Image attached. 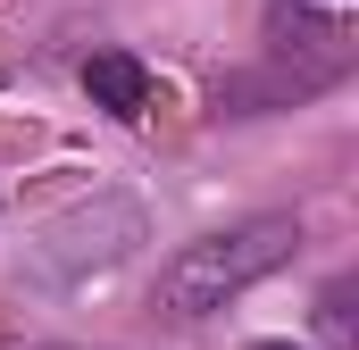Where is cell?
Returning a JSON list of instances; mask_svg holds the SVG:
<instances>
[{
	"mask_svg": "<svg viewBox=\"0 0 359 350\" xmlns=\"http://www.w3.org/2000/svg\"><path fill=\"white\" fill-rule=\"evenodd\" d=\"M301 251V225L292 217H251V225H234V234H209V242H184L176 259L159 267V300L176 309V317H209V309H226L234 292H251L259 275Z\"/></svg>",
	"mask_w": 359,
	"mask_h": 350,
	"instance_id": "obj_1",
	"label": "cell"
},
{
	"mask_svg": "<svg viewBox=\"0 0 359 350\" xmlns=\"http://www.w3.org/2000/svg\"><path fill=\"white\" fill-rule=\"evenodd\" d=\"M134 242H142V209L117 200V192H100L92 209H67L59 225H42V242L25 251V267H34L42 284H76L92 267H117Z\"/></svg>",
	"mask_w": 359,
	"mask_h": 350,
	"instance_id": "obj_2",
	"label": "cell"
},
{
	"mask_svg": "<svg viewBox=\"0 0 359 350\" xmlns=\"http://www.w3.org/2000/svg\"><path fill=\"white\" fill-rule=\"evenodd\" d=\"M92 100L109 108V117H142V100H151V76H142V59H126V50H100L84 67Z\"/></svg>",
	"mask_w": 359,
	"mask_h": 350,
	"instance_id": "obj_3",
	"label": "cell"
},
{
	"mask_svg": "<svg viewBox=\"0 0 359 350\" xmlns=\"http://www.w3.org/2000/svg\"><path fill=\"white\" fill-rule=\"evenodd\" d=\"M351 284H326V292H318V326H326V342L334 350H359V317H351Z\"/></svg>",
	"mask_w": 359,
	"mask_h": 350,
	"instance_id": "obj_4",
	"label": "cell"
},
{
	"mask_svg": "<svg viewBox=\"0 0 359 350\" xmlns=\"http://www.w3.org/2000/svg\"><path fill=\"white\" fill-rule=\"evenodd\" d=\"M259 350H301V342H259Z\"/></svg>",
	"mask_w": 359,
	"mask_h": 350,
	"instance_id": "obj_5",
	"label": "cell"
},
{
	"mask_svg": "<svg viewBox=\"0 0 359 350\" xmlns=\"http://www.w3.org/2000/svg\"><path fill=\"white\" fill-rule=\"evenodd\" d=\"M42 350H67V342H42Z\"/></svg>",
	"mask_w": 359,
	"mask_h": 350,
	"instance_id": "obj_6",
	"label": "cell"
}]
</instances>
